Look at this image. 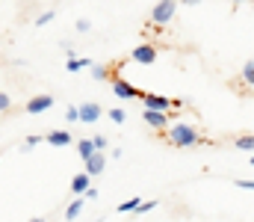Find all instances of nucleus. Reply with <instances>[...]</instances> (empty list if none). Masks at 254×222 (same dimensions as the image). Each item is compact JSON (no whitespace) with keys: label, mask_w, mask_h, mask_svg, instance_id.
<instances>
[{"label":"nucleus","mask_w":254,"mask_h":222,"mask_svg":"<svg viewBox=\"0 0 254 222\" xmlns=\"http://www.w3.org/2000/svg\"><path fill=\"white\" fill-rule=\"evenodd\" d=\"M54 107V98L51 95H39V98H30L27 101V113H45Z\"/></svg>","instance_id":"nucleus-9"},{"label":"nucleus","mask_w":254,"mask_h":222,"mask_svg":"<svg viewBox=\"0 0 254 222\" xmlns=\"http://www.w3.org/2000/svg\"><path fill=\"white\" fill-rule=\"evenodd\" d=\"M237 187H240V190H252V193H254V181H249V178H240V181H237Z\"/></svg>","instance_id":"nucleus-26"},{"label":"nucleus","mask_w":254,"mask_h":222,"mask_svg":"<svg viewBox=\"0 0 254 222\" xmlns=\"http://www.w3.org/2000/svg\"><path fill=\"white\" fill-rule=\"evenodd\" d=\"M77 110H80V122H83V125H95V122L101 119V113H104V107L95 104V101H86V104H80Z\"/></svg>","instance_id":"nucleus-5"},{"label":"nucleus","mask_w":254,"mask_h":222,"mask_svg":"<svg viewBox=\"0 0 254 222\" xmlns=\"http://www.w3.org/2000/svg\"><path fill=\"white\" fill-rule=\"evenodd\" d=\"M89 187H92V178H89L86 172H77V175L71 178V193H74L77 199H80V196H86V190H89Z\"/></svg>","instance_id":"nucleus-8"},{"label":"nucleus","mask_w":254,"mask_h":222,"mask_svg":"<svg viewBox=\"0 0 254 222\" xmlns=\"http://www.w3.org/2000/svg\"><path fill=\"white\" fill-rule=\"evenodd\" d=\"M39 143H42V137H36V134H30V137H27V143L21 146V151H30V148H33V146H39Z\"/></svg>","instance_id":"nucleus-21"},{"label":"nucleus","mask_w":254,"mask_h":222,"mask_svg":"<svg viewBox=\"0 0 254 222\" xmlns=\"http://www.w3.org/2000/svg\"><path fill=\"white\" fill-rule=\"evenodd\" d=\"M110 119H113L116 125H122V122H125V119H127V113H125V110H122V107H113V110H110Z\"/></svg>","instance_id":"nucleus-20"},{"label":"nucleus","mask_w":254,"mask_h":222,"mask_svg":"<svg viewBox=\"0 0 254 222\" xmlns=\"http://www.w3.org/2000/svg\"><path fill=\"white\" fill-rule=\"evenodd\" d=\"M252 163H254V154H252Z\"/></svg>","instance_id":"nucleus-29"},{"label":"nucleus","mask_w":254,"mask_h":222,"mask_svg":"<svg viewBox=\"0 0 254 222\" xmlns=\"http://www.w3.org/2000/svg\"><path fill=\"white\" fill-rule=\"evenodd\" d=\"M139 205H142V199H136V196H133V199H127V202L119 205V214H130V211L136 214V211H139Z\"/></svg>","instance_id":"nucleus-15"},{"label":"nucleus","mask_w":254,"mask_h":222,"mask_svg":"<svg viewBox=\"0 0 254 222\" xmlns=\"http://www.w3.org/2000/svg\"><path fill=\"white\" fill-rule=\"evenodd\" d=\"M80 214H83V196H80V199H74V202L68 205V211H65V220H77Z\"/></svg>","instance_id":"nucleus-14"},{"label":"nucleus","mask_w":254,"mask_h":222,"mask_svg":"<svg viewBox=\"0 0 254 222\" xmlns=\"http://www.w3.org/2000/svg\"><path fill=\"white\" fill-rule=\"evenodd\" d=\"M9 107H12V98H9L6 92H0V113H6Z\"/></svg>","instance_id":"nucleus-25"},{"label":"nucleus","mask_w":254,"mask_h":222,"mask_svg":"<svg viewBox=\"0 0 254 222\" xmlns=\"http://www.w3.org/2000/svg\"><path fill=\"white\" fill-rule=\"evenodd\" d=\"M243 80H246L249 86H254V60H249V63L243 66Z\"/></svg>","instance_id":"nucleus-17"},{"label":"nucleus","mask_w":254,"mask_h":222,"mask_svg":"<svg viewBox=\"0 0 254 222\" xmlns=\"http://www.w3.org/2000/svg\"><path fill=\"white\" fill-rule=\"evenodd\" d=\"M169 143L178 148H192L201 143V134L192 128L190 122H175L172 128H169Z\"/></svg>","instance_id":"nucleus-1"},{"label":"nucleus","mask_w":254,"mask_h":222,"mask_svg":"<svg viewBox=\"0 0 254 222\" xmlns=\"http://www.w3.org/2000/svg\"><path fill=\"white\" fill-rule=\"evenodd\" d=\"M92 143H95L98 151H107V146H110V140H107V137H101V134H98V137H92Z\"/></svg>","instance_id":"nucleus-22"},{"label":"nucleus","mask_w":254,"mask_h":222,"mask_svg":"<svg viewBox=\"0 0 254 222\" xmlns=\"http://www.w3.org/2000/svg\"><path fill=\"white\" fill-rule=\"evenodd\" d=\"M130 57H133V63H139V66H151V63H157V48H154V45H139V48L130 51Z\"/></svg>","instance_id":"nucleus-4"},{"label":"nucleus","mask_w":254,"mask_h":222,"mask_svg":"<svg viewBox=\"0 0 254 222\" xmlns=\"http://www.w3.org/2000/svg\"><path fill=\"white\" fill-rule=\"evenodd\" d=\"M92 77L95 80H110V69L107 66H92Z\"/></svg>","instance_id":"nucleus-18"},{"label":"nucleus","mask_w":254,"mask_h":222,"mask_svg":"<svg viewBox=\"0 0 254 222\" xmlns=\"http://www.w3.org/2000/svg\"><path fill=\"white\" fill-rule=\"evenodd\" d=\"M54 18H57V9H48V12H42V15H39V21H36V24H39V27H45V24H51Z\"/></svg>","instance_id":"nucleus-19"},{"label":"nucleus","mask_w":254,"mask_h":222,"mask_svg":"<svg viewBox=\"0 0 254 222\" xmlns=\"http://www.w3.org/2000/svg\"><path fill=\"white\" fill-rule=\"evenodd\" d=\"M104 169H107V154H104V151H98V154H92V157L86 160V175H89V178L101 175Z\"/></svg>","instance_id":"nucleus-7"},{"label":"nucleus","mask_w":254,"mask_h":222,"mask_svg":"<svg viewBox=\"0 0 254 222\" xmlns=\"http://www.w3.org/2000/svg\"><path fill=\"white\" fill-rule=\"evenodd\" d=\"M142 107L145 110H154V113H169V107H172V98H166V95H157V92H142Z\"/></svg>","instance_id":"nucleus-3"},{"label":"nucleus","mask_w":254,"mask_h":222,"mask_svg":"<svg viewBox=\"0 0 254 222\" xmlns=\"http://www.w3.org/2000/svg\"><path fill=\"white\" fill-rule=\"evenodd\" d=\"M154 208H157V202H142L136 214H148V211H154Z\"/></svg>","instance_id":"nucleus-27"},{"label":"nucleus","mask_w":254,"mask_h":222,"mask_svg":"<svg viewBox=\"0 0 254 222\" xmlns=\"http://www.w3.org/2000/svg\"><path fill=\"white\" fill-rule=\"evenodd\" d=\"M30 222H45V220H42V217H33V220H30Z\"/></svg>","instance_id":"nucleus-28"},{"label":"nucleus","mask_w":254,"mask_h":222,"mask_svg":"<svg viewBox=\"0 0 254 222\" xmlns=\"http://www.w3.org/2000/svg\"><path fill=\"white\" fill-rule=\"evenodd\" d=\"M77 154H80V157H83V163H86L92 154H98V148H95L92 140H80V143H77Z\"/></svg>","instance_id":"nucleus-13"},{"label":"nucleus","mask_w":254,"mask_h":222,"mask_svg":"<svg viewBox=\"0 0 254 222\" xmlns=\"http://www.w3.org/2000/svg\"><path fill=\"white\" fill-rule=\"evenodd\" d=\"M65 119H68V122H80V110H77V107H68V110H65Z\"/></svg>","instance_id":"nucleus-24"},{"label":"nucleus","mask_w":254,"mask_h":222,"mask_svg":"<svg viewBox=\"0 0 254 222\" xmlns=\"http://www.w3.org/2000/svg\"><path fill=\"white\" fill-rule=\"evenodd\" d=\"M142 119H145L151 128H157V131H160V128H169V113H154V110H145V113H142Z\"/></svg>","instance_id":"nucleus-10"},{"label":"nucleus","mask_w":254,"mask_h":222,"mask_svg":"<svg viewBox=\"0 0 254 222\" xmlns=\"http://www.w3.org/2000/svg\"><path fill=\"white\" fill-rule=\"evenodd\" d=\"M175 12H178V3H175V0H163V3H157V6L151 9V21H154V24H169V21L175 18Z\"/></svg>","instance_id":"nucleus-2"},{"label":"nucleus","mask_w":254,"mask_h":222,"mask_svg":"<svg viewBox=\"0 0 254 222\" xmlns=\"http://www.w3.org/2000/svg\"><path fill=\"white\" fill-rule=\"evenodd\" d=\"M45 140H48L54 148H65L68 143H71V134H68V131H63V128H57V131H51Z\"/></svg>","instance_id":"nucleus-11"},{"label":"nucleus","mask_w":254,"mask_h":222,"mask_svg":"<svg viewBox=\"0 0 254 222\" xmlns=\"http://www.w3.org/2000/svg\"><path fill=\"white\" fill-rule=\"evenodd\" d=\"M113 92H116V98H125V101H130V98H142V92H139L133 83L122 80V77H113Z\"/></svg>","instance_id":"nucleus-6"},{"label":"nucleus","mask_w":254,"mask_h":222,"mask_svg":"<svg viewBox=\"0 0 254 222\" xmlns=\"http://www.w3.org/2000/svg\"><path fill=\"white\" fill-rule=\"evenodd\" d=\"M234 146L240 148V151H252V154H254V134H246V137H240Z\"/></svg>","instance_id":"nucleus-16"},{"label":"nucleus","mask_w":254,"mask_h":222,"mask_svg":"<svg viewBox=\"0 0 254 222\" xmlns=\"http://www.w3.org/2000/svg\"><path fill=\"white\" fill-rule=\"evenodd\" d=\"M89 30H92V21L89 18H80L77 21V33H89Z\"/></svg>","instance_id":"nucleus-23"},{"label":"nucleus","mask_w":254,"mask_h":222,"mask_svg":"<svg viewBox=\"0 0 254 222\" xmlns=\"http://www.w3.org/2000/svg\"><path fill=\"white\" fill-rule=\"evenodd\" d=\"M92 66H95V63H92L89 57H86V60H83V57H68V63H65L68 72H80V69H92Z\"/></svg>","instance_id":"nucleus-12"}]
</instances>
